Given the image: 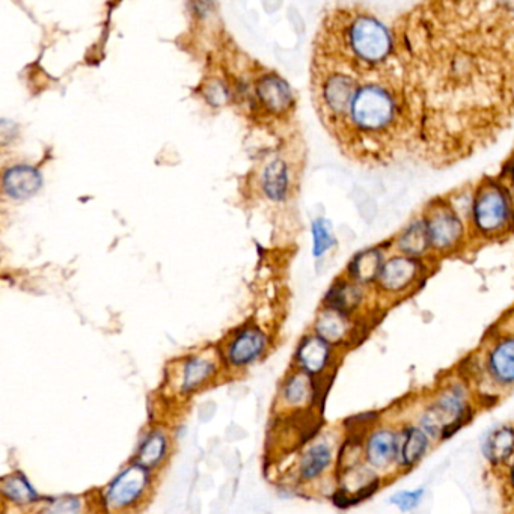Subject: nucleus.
Instances as JSON below:
<instances>
[{
  "mask_svg": "<svg viewBox=\"0 0 514 514\" xmlns=\"http://www.w3.org/2000/svg\"><path fill=\"white\" fill-rule=\"evenodd\" d=\"M394 32L406 150L459 159L510 126L514 10L502 0H423Z\"/></svg>",
  "mask_w": 514,
  "mask_h": 514,
  "instance_id": "nucleus-1",
  "label": "nucleus"
},
{
  "mask_svg": "<svg viewBox=\"0 0 514 514\" xmlns=\"http://www.w3.org/2000/svg\"><path fill=\"white\" fill-rule=\"evenodd\" d=\"M334 138L359 159L385 160L406 150V108L391 62L362 79L349 115Z\"/></svg>",
  "mask_w": 514,
  "mask_h": 514,
  "instance_id": "nucleus-2",
  "label": "nucleus"
},
{
  "mask_svg": "<svg viewBox=\"0 0 514 514\" xmlns=\"http://www.w3.org/2000/svg\"><path fill=\"white\" fill-rule=\"evenodd\" d=\"M395 55V32L362 8H338L323 20L314 59L344 65L362 77L383 70Z\"/></svg>",
  "mask_w": 514,
  "mask_h": 514,
  "instance_id": "nucleus-3",
  "label": "nucleus"
},
{
  "mask_svg": "<svg viewBox=\"0 0 514 514\" xmlns=\"http://www.w3.org/2000/svg\"><path fill=\"white\" fill-rule=\"evenodd\" d=\"M313 95L317 112L334 136L343 127L364 77L344 65L314 59Z\"/></svg>",
  "mask_w": 514,
  "mask_h": 514,
  "instance_id": "nucleus-4",
  "label": "nucleus"
},
{
  "mask_svg": "<svg viewBox=\"0 0 514 514\" xmlns=\"http://www.w3.org/2000/svg\"><path fill=\"white\" fill-rule=\"evenodd\" d=\"M510 196L504 187L495 181L481 184L472 201V215L475 225L484 233L501 230L511 216Z\"/></svg>",
  "mask_w": 514,
  "mask_h": 514,
  "instance_id": "nucleus-5",
  "label": "nucleus"
},
{
  "mask_svg": "<svg viewBox=\"0 0 514 514\" xmlns=\"http://www.w3.org/2000/svg\"><path fill=\"white\" fill-rule=\"evenodd\" d=\"M254 111L263 112L267 117H290L294 111L293 89L276 73L260 74L252 85V95L249 98Z\"/></svg>",
  "mask_w": 514,
  "mask_h": 514,
  "instance_id": "nucleus-6",
  "label": "nucleus"
},
{
  "mask_svg": "<svg viewBox=\"0 0 514 514\" xmlns=\"http://www.w3.org/2000/svg\"><path fill=\"white\" fill-rule=\"evenodd\" d=\"M148 484V472L144 466L133 465L118 475L106 493V504L111 508H123L133 504Z\"/></svg>",
  "mask_w": 514,
  "mask_h": 514,
  "instance_id": "nucleus-7",
  "label": "nucleus"
},
{
  "mask_svg": "<svg viewBox=\"0 0 514 514\" xmlns=\"http://www.w3.org/2000/svg\"><path fill=\"white\" fill-rule=\"evenodd\" d=\"M426 224L429 228L430 239L436 248H451L462 236V224H460L459 216L454 212L453 207H448V205L436 207Z\"/></svg>",
  "mask_w": 514,
  "mask_h": 514,
  "instance_id": "nucleus-8",
  "label": "nucleus"
},
{
  "mask_svg": "<svg viewBox=\"0 0 514 514\" xmlns=\"http://www.w3.org/2000/svg\"><path fill=\"white\" fill-rule=\"evenodd\" d=\"M43 178L37 169L28 165H16L4 174V190L10 198L28 199L41 189Z\"/></svg>",
  "mask_w": 514,
  "mask_h": 514,
  "instance_id": "nucleus-9",
  "label": "nucleus"
},
{
  "mask_svg": "<svg viewBox=\"0 0 514 514\" xmlns=\"http://www.w3.org/2000/svg\"><path fill=\"white\" fill-rule=\"evenodd\" d=\"M417 275V263L409 258H394L383 264L379 282L385 290L398 291L414 281Z\"/></svg>",
  "mask_w": 514,
  "mask_h": 514,
  "instance_id": "nucleus-10",
  "label": "nucleus"
},
{
  "mask_svg": "<svg viewBox=\"0 0 514 514\" xmlns=\"http://www.w3.org/2000/svg\"><path fill=\"white\" fill-rule=\"evenodd\" d=\"M398 450H400V444H398L397 436L389 430H380L368 439V462L374 468H386L394 462Z\"/></svg>",
  "mask_w": 514,
  "mask_h": 514,
  "instance_id": "nucleus-11",
  "label": "nucleus"
},
{
  "mask_svg": "<svg viewBox=\"0 0 514 514\" xmlns=\"http://www.w3.org/2000/svg\"><path fill=\"white\" fill-rule=\"evenodd\" d=\"M290 186V171L284 159H273L267 163L261 175V187L267 198L272 201H282L287 196Z\"/></svg>",
  "mask_w": 514,
  "mask_h": 514,
  "instance_id": "nucleus-12",
  "label": "nucleus"
},
{
  "mask_svg": "<svg viewBox=\"0 0 514 514\" xmlns=\"http://www.w3.org/2000/svg\"><path fill=\"white\" fill-rule=\"evenodd\" d=\"M266 347V337L258 329L242 332L231 344L230 361L234 365H246L257 359Z\"/></svg>",
  "mask_w": 514,
  "mask_h": 514,
  "instance_id": "nucleus-13",
  "label": "nucleus"
},
{
  "mask_svg": "<svg viewBox=\"0 0 514 514\" xmlns=\"http://www.w3.org/2000/svg\"><path fill=\"white\" fill-rule=\"evenodd\" d=\"M329 353H331V349L325 338L311 337L303 341L297 358L306 373L319 374L328 364Z\"/></svg>",
  "mask_w": 514,
  "mask_h": 514,
  "instance_id": "nucleus-14",
  "label": "nucleus"
},
{
  "mask_svg": "<svg viewBox=\"0 0 514 514\" xmlns=\"http://www.w3.org/2000/svg\"><path fill=\"white\" fill-rule=\"evenodd\" d=\"M490 371L502 383H514V340L498 344L490 353Z\"/></svg>",
  "mask_w": 514,
  "mask_h": 514,
  "instance_id": "nucleus-15",
  "label": "nucleus"
},
{
  "mask_svg": "<svg viewBox=\"0 0 514 514\" xmlns=\"http://www.w3.org/2000/svg\"><path fill=\"white\" fill-rule=\"evenodd\" d=\"M427 448H429V439L423 430L415 427L407 429L400 447L401 462L406 466H414L426 454Z\"/></svg>",
  "mask_w": 514,
  "mask_h": 514,
  "instance_id": "nucleus-16",
  "label": "nucleus"
},
{
  "mask_svg": "<svg viewBox=\"0 0 514 514\" xmlns=\"http://www.w3.org/2000/svg\"><path fill=\"white\" fill-rule=\"evenodd\" d=\"M382 254L377 249L361 252L355 260L350 264V272L353 278L359 282L373 281L379 278L380 270H382Z\"/></svg>",
  "mask_w": 514,
  "mask_h": 514,
  "instance_id": "nucleus-17",
  "label": "nucleus"
},
{
  "mask_svg": "<svg viewBox=\"0 0 514 514\" xmlns=\"http://www.w3.org/2000/svg\"><path fill=\"white\" fill-rule=\"evenodd\" d=\"M331 459L332 454L328 445H314V447L306 451L305 456H303L300 474H302L305 480H313V478L319 477V475L328 468Z\"/></svg>",
  "mask_w": 514,
  "mask_h": 514,
  "instance_id": "nucleus-18",
  "label": "nucleus"
},
{
  "mask_svg": "<svg viewBox=\"0 0 514 514\" xmlns=\"http://www.w3.org/2000/svg\"><path fill=\"white\" fill-rule=\"evenodd\" d=\"M430 242H432V239H430L429 228H427L426 222L418 221L404 231L398 246L406 254L421 255L427 251Z\"/></svg>",
  "mask_w": 514,
  "mask_h": 514,
  "instance_id": "nucleus-19",
  "label": "nucleus"
},
{
  "mask_svg": "<svg viewBox=\"0 0 514 514\" xmlns=\"http://www.w3.org/2000/svg\"><path fill=\"white\" fill-rule=\"evenodd\" d=\"M487 459L493 463H501L514 453V430L499 429L489 436L486 442Z\"/></svg>",
  "mask_w": 514,
  "mask_h": 514,
  "instance_id": "nucleus-20",
  "label": "nucleus"
},
{
  "mask_svg": "<svg viewBox=\"0 0 514 514\" xmlns=\"http://www.w3.org/2000/svg\"><path fill=\"white\" fill-rule=\"evenodd\" d=\"M359 300H361V291L356 285L350 284L335 285L326 297L329 308L343 314L349 313L358 306Z\"/></svg>",
  "mask_w": 514,
  "mask_h": 514,
  "instance_id": "nucleus-21",
  "label": "nucleus"
},
{
  "mask_svg": "<svg viewBox=\"0 0 514 514\" xmlns=\"http://www.w3.org/2000/svg\"><path fill=\"white\" fill-rule=\"evenodd\" d=\"M213 371H215V364L210 359L201 358V356L190 359L184 367V391H193L198 388L201 383L212 376Z\"/></svg>",
  "mask_w": 514,
  "mask_h": 514,
  "instance_id": "nucleus-22",
  "label": "nucleus"
},
{
  "mask_svg": "<svg viewBox=\"0 0 514 514\" xmlns=\"http://www.w3.org/2000/svg\"><path fill=\"white\" fill-rule=\"evenodd\" d=\"M2 492L16 504H31L38 499V493L23 475H13L2 481Z\"/></svg>",
  "mask_w": 514,
  "mask_h": 514,
  "instance_id": "nucleus-23",
  "label": "nucleus"
},
{
  "mask_svg": "<svg viewBox=\"0 0 514 514\" xmlns=\"http://www.w3.org/2000/svg\"><path fill=\"white\" fill-rule=\"evenodd\" d=\"M344 316L346 314L332 310V308L325 311L317 322V332H319L320 337L325 338L326 341H332V343L341 340L347 332V323Z\"/></svg>",
  "mask_w": 514,
  "mask_h": 514,
  "instance_id": "nucleus-24",
  "label": "nucleus"
},
{
  "mask_svg": "<svg viewBox=\"0 0 514 514\" xmlns=\"http://www.w3.org/2000/svg\"><path fill=\"white\" fill-rule=\"evenodd\" d=\"M166 438L162 433H153L147 441L142 444L138 453V463L144 468L150 469L162 462L166 453Z\"/></svg>",
  "mask_w": 514,
  "mask_h": 514,
  "instance_id": "nucleus-25",
  "label": "nucleus"
},
{
  "mask_svg": "<svg viewBox=\"0 0 514 514\" xmlns=\"http://www.w3.org/2000/svg\"><path fill=\"white\" fill-rule=\"evenodd\" d=\"M314 257H322L335 245L334 236L331 233V224L325 219H317L313 224Z\"/></svg>",
  "mask_w": 514,
  "mask_h": 514,
  "instance_id": "nucleus-26",
  "label": "nucleus"
},
{
  "mask_svg": "<svg viewBox=\"0 0 514 514\" xmlns=\"http://www.w3.org/2000/svg\"><path fill=\"white\" fill-rule=\"evenodd\" d=\"M285 398L288 403L302 404L311 397L310 379L305 374H297L285 386Z\"/></svg>",
  "mask_w": 514,
  "mask_h": 514,
  "instance_id": "nucleus-27",
  "label": "nucleus"
},
{
  "mask_svg": "<svg viewBox=\"0 0 514 514\" xmlns=\"http://www.w3.org/2000/svg\"><path fill=\"white\" fill-rule=\"evenodd\" d=\"M423 496V489L412 490V492H400L397 493V495L392 496L391 504L397 505L401 511H410L414 510V508L420 504Z\"/></svg>",
  "mask_w": 514,
  "mask_h": 514,
  "instance_id": "nucleus-28",
  "label": "nucleus"
},
{
  "mask_svg": "<svg viewBox=\"0 0 514 514\" xmlns=\"http://www.w3.org/2000/svg\"><path fill=\"white\" fill-rule=\"evenodd\" d=\"M50 511H56V513H64V511H77L79 510V501L73 498L59 499V501L53 502V507L49 508Z\"/></svg>",
  "mask_w": 514,
  "mask_h": 514,
  "instance_id": "nucleus-29",
  "label": "nucleus"
},
{
  "mask_svg": "<svg viewBox=\"0 0 514 514\" xmlns=\"http://www.w3.org/2000/svg\"><path fill=\"white\" fill-rule=\"evenodd\" d=\"M507 192L508 196H510L511 207H513L514 210V181L513 186H511V189H508Z\"/></svg>",
  "mask_w": 514,
  "mask_h": 514,
  "instance_id": "nucleus-30",
  "label": "nucleus"
},
{
  "mask_svg": "<svg viewBox=\"0 0 514 514\" xmlns=\"http://www.w3.org/2000/svg\"><path fill=\"white\" fill-rule=\"evenodd\" d=\"M502 4L505 5V7L511 8V10H514V0H502Z\"/></svg>",
  "mask_w": 514,
  "mask_h": 514,
  "instance_id": "nucleus-31",
  "label": "nucleus"
},
{
  "mask_svg": "<svg viewBox=\"0 0 514 514\" xmlns=\"http://www.w3.org/2000/svg\"><path fill=\"white\" fill-rule=\"evenodd\" d=\"M508 174H510L511 180L514 181V157H513V159H511L510 171H508Z\"/></svg>",
  "mask_w": 514,
  "mask_h": 514,
  "instance_id": "nucleus-32",
  "label": "nucleus"
},
{
  "mask_svg": "<svg viewBox=\"0 0 514 514\" xmlns=\"http://www.w3.org/2000/svg\"><path fill=\"white\" fill-rule=\"evenodd\" d=\"M511 483H513V486H514V465H513V471H511Z\"/></svg>",
  "mask_w": 514,
  "mask_h": 514,
  "instance_id": "nucleus-33",
  "label": "nucleus"
}]
</instances>
